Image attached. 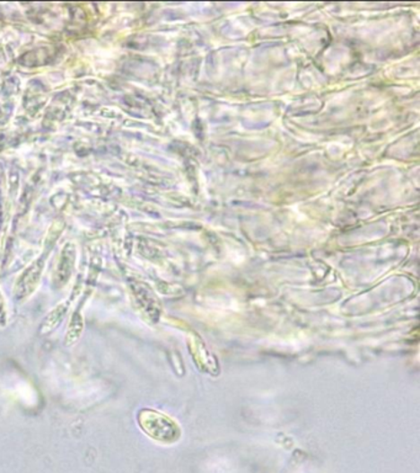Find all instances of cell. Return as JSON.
Returning a JSON list of instances; mask_svg holds the SVG:
<instances>
[{
  "label": "cell",
  "instance_id": "cell-1",
  "mask_svg": "<svg viewBox=\"0 0 420 473\" xmlns=\"http://www.w3.org/2000/svg\"><path fill=\"white\" fill-rule=\"evenodd\" d=\"M138 423L142 430L155 440L163 444H173L180 438V429L174 420L162 413L144 409L138 415Z\"/></svg>",
  "mask_w": 420,
  "mask_h": 473
},
{
  "label": "cell",
  "instance_id": "cell-2",
  "mask_svg": "<svg viewBox=\"0 0 420 473\" xmlns=\"http://www.w3.org/2000/svg\"><path fill=\"white\" fill-rule=\"evenodd\" d=\"M42 264L38 261L34 266L29 267L18 280L15 286V296L18 300H24L34 293L38 287L39 276H41Z\"/></svg>",
  "mask_w": 420,
  "mask_h": 473
},
{
  "label": "cell",
  "instance_id": "cell-3",
  "mask_svg": "<svg viewBox=\"0 0 420 473\" xmlns=\"http://www.w3.org/2000/svg\"><path fill=\"white\" fill-rule=\"evenodd\" d=\"M68 306L66 303L58 304L52 312L46 317L44 323H42L39 332L42 334H48L52 330L57 328L58 323L61 322L65 314L67 313Z\"/></svg>",
  "mask_w": 420,
  "mask_h": 473
},
{
  "label": "cell",
  "instance_id": "cell-4",
  "mask_svg": "<svg viewBox=\"0 0 420 473\" xmlns=\"http://www.w3.org/2000/svg\"><path fill=\"white\" fill-rule=\"evenodd\" d=\"M84 328V322H83L82 314L75 313L73 316L71 323H69L67 336H66V344L72 346L81 338V334Z\"/></svg>",
  "mask_w": 420,
  "mask_h": 473
},
{
  "label": "cell",
  "instance_id": "cell-5",
  "mask_svg": "<svg viewBox=\"0 0 420 473\" xmlns=\"http://www.w3.org/2000/svg\"><path fill=\"white\" fill-rule=\"evenodd\" d=\"M5 307L3 303L2 297H0V324H5Z\"/></svg>",
  "mask_w": 420,
  "mask_h": 473
}]
</instances>
